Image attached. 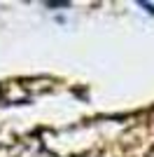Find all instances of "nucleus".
<instances>
[{
  "label": "nucleus",
  "instance_id": "f257e3e1",
  "mask_svg": "<svg viewBox=\"0 0 154 157\" xmlns=\"http://www.w3.org/2000/svg\"><path fill=\"white\" fill-rule=\"evenodd\" d=\"M140 5L145 7V10H149V14H154V5H152V2H140Z\"/></svg>",
  "mask_w": 154,
  "mask_h": 157
}]
</instances>
